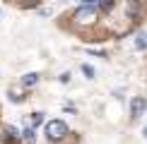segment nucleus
<instances>
[{
    "instance_id": "nucleus-1",
    "label": "nucleus",
    "mask_w": 147,
    "mask_h": 144,
    "mask_svg": "<svg viewBox=\"0 0 147 144\" xmlns=\"http://www.w3.org/2000/svg\"><path fill=\"white\" fill-rule=\"evenodd\" d=\"M65 135H68V125H65L63 120H48L46 123V137L48 139L58 142V139H63Z\"/></svg>"
},
{
    "instance_id": "nucleus-2",
    "label": "nucleus",
    "mask_w": 147,
    "mask_h": 144,
    "mask_svg": "<svg viewBox=\"0 0 147 144\" xmlns=\"http://www.w3.org/2000/svg\"><path fill=\"white\" fill-rule=\"evenodd\" d=\"M96 19V5H82V7H77L75 12V22L77 24H92Z\"/></svg>"
},
{
    "instance_id": "nucleus-3",
    "label": "nucleus",
    "mask_w": 147,
    "mask_h": 144,
    "mask_svg": "<svg viewBox=\"0 0 147 144\" xmlns=\"http://www.w3.org/2000/svg\"><path fill=\"white\" fill-rule=\"evenodd\" d=\"M145 108H147V101L142 99V96H135L133 103H130V118H140L145 113Z\"/></svg>"
},
{
    "instance_id": "nucleus-4",
    "label": "nucleus",
    "mask_w": 147,
    "mask_h": 144,
    "mask_svg": "<svg viewBox=\"0 0 147 144\" xmlns=\"http://www.w3.org/2000/svg\"><path fill=\"white\" fill-rule=\"evenodd\" d=\"M135 48H140V51H142V48H147V34H140V36H138Z\"/></svg>"
},
{
    "instance_id": "nucleus-5",
    "label": "nucleus",
    "mask_w": 147,
    "mask_h": 144,
    "mask_svg": "<svg viewBox=\"0 0 147 144\" xmlns=\"http://www.w3.org/2000/svg\"><path fill=\"white\" fill-rule=\"evenodd\" d=\"M82 72H84V77H87V79H92V77H94V67H92V65H87V63L82 65Z\"/></svg>"
},
{
    "instance_id": "nucleus-6",
    "label": "nucleus",
    "mask_w": 147,
    "mask_h": 144,
    "mask_svg": "<svg viewBox=\"0 0 147 144\" xmlns=\"http://www.w3.org/2000/svg\"><path fill=\"white\" fill-rule=\"evenodd\" d=\"M36 79H39V75H34V72H32V75H27V77H24V84H27V87H32V84H36Z\"/></svg>"
},
{
    "instance_id": "nucleus-7",
    "label": "nucleus",
    "mask_w": 147,
    "mask_h": 144,
    "mask_svg": "<svg viewBox=\"0 0 147 144\" xmlns=\"http://www.w3.org/2000/svg\"><path fill=\"white\" fill-rule=\"evenodd\" d=\"M22 137H24L27 142H34V130H32V127H27V130L22 132Z\"/></svg>"
},
{
    "instance_id": "nucleus-8",
    "label": "nucleus",
    "mask_w": 147,
    "mask_h": 144,
    "mask_svg": "<svg viewBox=\"0 0 147 144\" xmlns=\"http://www.w3.org/2000/svg\"><path fill=\"white\" fill-rule=\"evenodd\" d=\"M5 135H7V139H17V130L15 127H7V130H5Z\"/></svg>"
},
{
    "instance_id": "nucleus-9",
    "label": "nucleus",
    "mask_w": 147,
    "mask_h": 144,
    "mask_svg": "<svg viewBox=\"0 0 147 144\" xmlns=\"http://www.w3.org/2000/svg\"><path fill=\"white\" fill-rule=\"evenodd\" d=\"M145 137H147V130H145Z\"/></svg>"
}]
</instances>
